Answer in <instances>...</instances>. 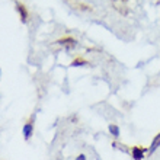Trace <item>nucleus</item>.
I'll use <instances>...</instances> for the list:
<instances>
[{"label":"nucleus","instance_id":"5","mask_svg":"<svg viewBox=\"0 0 160 160\" xmlns=\"http://www.w3.org/2000/svg\"><path fill=\"white\" fill-rule=\"evenodd\" d=\"M159 147H160V132L153 138L152 144H150V148H148V154H153Z\"/></svg>","mask_w":160,"mask_h":160},{"label":"nucleus","instance_id":"6","mask_svg":"<svg viewBox=\"0 0 160 160\" xmlns=\"http://www.w3.org/2000/svg\"><path fill=\"white\" fill-rule=\"evenodd\" d=\"M109 132L114 135L115 138H118L119 134H121V131H119V127L115 125V124H109Z\"/></svg>","mask_w":160,"mask_h":160},{"label":"nucleus","instance_id":"1","mask_svg":"<svg viewBox=\"0 0 160 160\" xmlns=\"http://www.w3.org/2000/svg\"><path fill=\"white\" fill-rule=\"evenodd\" d=\"M57 44H60V45H64V47H66V50H72V48L77 47V41L74 38H72V37H67V38L58 39V41H57Z\"/></svg>","mask_w":160,"mask_h":160},{"label":"nucleus","instance_id":"8","mask_svg":"<svg viewBox=\"0 0 160 160\" xmlns=\"http://www.w3.org/2000/svg\"><path fill=\"white\" fill-rule=\"evenodd\" d=\"M76 160H86V154H79L76 157Z\"/></svg>","mask_w":160,"mask_h":160},{"label":"nucleus","instance_id":"9","mask_svg":"<svg viewBox=\"0 0 160 160\" xmlns=\"http://www.w3.org/2000/svg\"><path fill=\"white\" fill-rule=\"evenodd\" d=\"M0 76H2V70H0Z\"/></svg>","mask_w":160,"mask_h":160},{"label":"nucleus","instance_id":"3","mask_svg":"<svg viewBox=\"0 0 160 160\" xmlns=\"http://www.w3.org/2000/svg\"><path fill=\"white\" fill-rule=\"evenodd\" d=\"M147 152V148H141V147H132L131 150V154H132V159L134 160H143L144 154Z\"/></svg>","mask_w":160,"mask_h":160},{"label":"nucleus","instance_id":"4","mask_svg":"<svg viewBox=\"0 0 160 160\" xmlns=\"http://www.w3.org/2000/svg\"><path fill=\"white\" fill-rule=\"evenodd\" d=\"M23 138L28 141V140L31 138V135H32V132H34V124H32V121H28L23 125Z\"/></svg>","mask_w":160,"mask_h":160},{"label":"nucleus","instance_id":"7","mask_svg":"<svg viewBox=\"0 0 160 160\" xmlns=\"http://www.w3.org/2000/svg\"><path fill=\"white\" fill-rule=\"evenodd\" d=\"M72 66L73 67H77V66H88V61H86V60H82V58H77L72 63Z\"/></svg>","mask_w":160,"mask_h":160},{"label":"nucleus","instance_id":"2","mask_svg":"<svg viewBox=\"0 0 160 160\" xmlns=\"http://www.w3.org/2000/svg\"><path fill=\"white\" fill-rule=\"evenodd\" d=\"M16 10L19 12V15H21L22 23H26V22H28V16H29V12H28V9H26L22 3L16 2Z\"/></svg>","mask_w":160,"mask_h":160}]
</instances>
